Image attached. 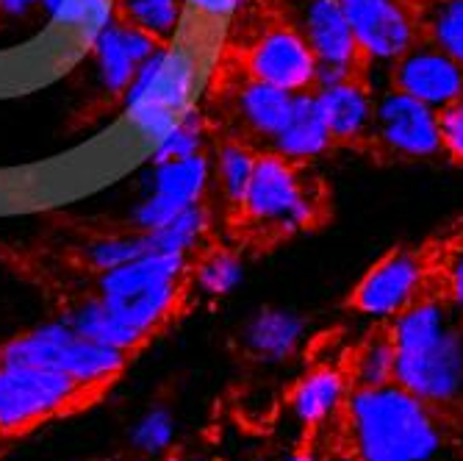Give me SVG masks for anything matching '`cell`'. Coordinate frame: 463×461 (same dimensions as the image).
<instances>
[{
    "label": "cell",
    "instance_id": "obj_1",
    "mask_svg": "<svg viewBox=\"0 0 463 461\" xmlns=\"http://www.w3.org/2000/svg\"><path fill=\"white\" fill-rule=\"evenodd\" d=\"M394 381L425 403H447L463 389V333L441 301L419 298L389 325Z\"/></svg>",
    "mask_w": 463,
    "mask_h": 461
},
{
    "label": "cell",
    "instance_id": "obj_2",
    "mask_svg": "<svg viewBox=\"0 0 463 461\" xmlns=\"http://www.w3.org/2000/svg\"><path fill=\"white\" fill-rule=\"evenodd\" d=\"M347 417L364 461H428L441 442L430 403L397 381L355 387L347 395Z\"/></svg>",
    "mask_w": 463,
    "mask_h": 461
},
{
    "label": "cell",
    "instance_id": "obj_3",
    "mask_svg": "<svg viewBox=\"0 0 463 461\" xmlns=\"http://www.w3.org/2000/svg\"><path fill=\"white\" fill-rule=\"evenodd\" d=\"M103 392L59 370L0 364V437H17L59 414L90 406Z\"/></svg>",
    "mask_w": 463,
    "mask_h": 461
},
{
    "label": "cell",
    "instance_id": "obj_4",
    "mask_svg": "<svg viewBox=\"0 0 463 461\" xmlns=\"http://www.w3.org/2000/svg\"><path fill=\"white\" fill-rule=\"evenodd\" d=\"M194 81V59L178 48H158L139 64L128 87V117L145 139L158 145L184 120Z\"/></svg>",
    "mask_w": 463,
    "mask_h": 461
},
{
    "label": "cell",
    "instance_id": "obj_5",
    "mask_svg": "<svg viewBox=\"0 0 463 461\" xmlns=\"http://www.w3.org/2000/svg\"><path fill=\"white\" fill-rule=\"evenodd\" d=\"M319 197L300 176V164L267 150L256 158V170L239 212L256 228L294 234L319 220Z\"/></svg>",
    "mask_w": 463,
    "mask_h": 461
},
{
    "label": "cell",
    "instance_id": "obj_6",
    "mask_svg": "<svg viewBox=\"0 0 463 461\" xmlns=\"http://www.w3.org/2000/svg\"><path fill=\"white\" fill-rule=\"evenodd\" d=\"M366 64H394L416 42L422 20L405 0H339Z\"/></svg>",
    "mask_w": 463,
    "mask_h": 461
},
{
    "label": "cell",
    "instance_id": "obj_7",
    "mask_svg": "<svg viewBox=\"0 0 463 461\" xmlns=\"http://www.w3.org/2000/svg\"><path fill=\"white\" fill-rule=\"evenodd\" d=\"M372 142L397 158H436L444 153L439 111L392 87L374 98Z\"/></svg>",
    "mask_w": 463,
    "mask_h": 461
},
{
    "label": "cell",
    "instance_id": "obj_8",
    "mask_svg": "<svg viewBox=\"0 0 463 461\" xmlns=\"http://www.w3.org/2000/svg\"><path fill=\"white\" fill-rule=\"evenodd\" d=\"M425 275L428 264L422 254L397 247L366 270V275L353 289L350 306L369 320H394L419 301Z\"/></svg>",
    "mask_w": 463,
    "mask_h": 461
},
{
    "label": "cell",
    "instance_id": "obj_9",
    "mask_svg": "<svg viewBox=\"0 0 463 461\" xmlns=\"http://www.w3.org/2000/svg\"><path fill=\"white\" fill-rule=\"evenodd\" d=\"M317 56L298 25H272L261 31L247 53L250 78L267 81L291 95L317 90Z\"/></svg>",
    "mask_w": 463,
    "mask_h": 461
},
{
    "label": "cell",
    "instance_id": "obj_10",
    "mask_svg": "<svg viewBox=\"0 0 463 461\" xmlns=\"http://www.w3.org/2000/svg\"><path fill=\"white\" fill-rule=\"evenodd\" d=\"M392 87L441 111L463 95V64L430 45L428 39L392 64Z\"/></svg>",
    "mask_w": 463,
    "mask_h": 461
},
{
    "label": "cell",
    "instance_id": "obj_11",
    "mask_svg": "<svg viewBox=\"0 0 463 461\" xmlns=\"http://www.w3.org/2000/svg\"><path fill=\"white\" fill-rule=\"evenodd\" d=\"M298 28L308 39L319 64H339L355 72L366 67L339 0H306Z\"/></svg>",
    "mask_w": 463,
    "mask_h": 461
},
{
    "label": "cell",
    "instance_id": "obj_12",
    "mask_svg": "<svg viewBox=\"0 0 463 461\" xmlns=\"http://www.w3.org/2000/svg\"><path fill=\"white\" fill-rule=\"evenodd\" d=\"M333 142L355 145L372 139L374 129V95L361 78H347L333 87L314 90Z\"/></svg>",
    "mask_w": 463,
    "mask_h": 461
},
{
    "label": "cell",
    "instance_id": "obj_13",
    "mask_svg": "<svg viewBox=\"0 0 463 461\" xmlns=\"http://www.w3.org/2000/svg\"><path fill=\"white\" fill-rule=\"evenodd\" d=\"M275 153L294 164H306L319 156H325L333 148V134L325 122V114L319 109V101L314 92L294 95L291 114L280 134L269 142Z\"/></svg>",
    "mask_w": 463,
    "mask_h": 461
},
{
    "label": "cell",
    "instance_id": "obj_14",
    "mask_svg": "<svg viewBox=\"0 0 463 461\" xmlns=\"http://www.w3.org/2000/svg\"><path fill=\"white\" fill-rule=\"evenodd\" d=\"M306 333V320L288 309H261L244 331L241 342L250 356L261 361H283L294 356Z\"/></svg>",
    "mask_w": 463,
    "mask_h": 461
},
{
    "label": "cell",
    "instance_id": "obj_15",
    "mask_svg": "<svg viewBox=\"0 0 463 461\" xmlns=\"http://www.w3.org/2000/svg\"><path fill=\"white\" fill-rule=\"evenodd\" d=\"M294 95L267 81L247 78L236 92V114L244 129L259 139H275L291 114Z\"/></svg>",
    "mask_w": 463,
    "mask_h": 461
},
{
    "label": "cell",
    "instance_id": "obj_16",
    "mask_svg": "<svg viewBox=\"0 0 463 461\" xmlns=\"http://www.w3.org/2000/svg\"><path fill=\"white\" fill-rule=\"evenodd\" d=\"M347 400V381L339 370L330 367H317L308 375L298 381L291 389L288 406L300 423L306 426H319L327 417Z\"/></svg>",
    "mask_w": 463,
    "mask_h": 461
},
{
    "label": "cell",
    "instance_id": "obj_17",
    "mask_svg": "<svg viewBox=\"0 0 463 461\" xmlns=\"http://www.w3.org/2000/svg\"><path fill=\"white\" fill-rule=\"evenodd\" d=\"M212 181V164L203 153L175 158V161H164L156 164L153 173V192L173 197L184 206H194L203 200L205 187Z\"/></svg>",
    "mask_w": 463,
    "mask_h": 461
},
{
    "label": "cell",
    "instance_id": "obj_18",
    "mask_svg": "<svg viewBox=\"0 0 463 461\" xmlns=\"http://www.w3.org/2000/svg\"><path fill=\"white\" fill-rule=\"evenodd\" d=\"M80 337H90L95 342H103V345H111V348H119L125 353H134L145 345L142 337L125 325L100 298L98 301H87L83 306H78L70 317V322Z\"/></svg>",
    "mask_w": 463,
    "mask_h": 461
},
{
    "label": "cell",
    "instance_id": "obj_19",
    "mask_svg": "<svg viewBox=\"0 0 463 461\" xmlns=\"http://www.w3.org/2000/svg\"><path fill=\"white\" fill-rule=\"evenodd\" d=\"M208 228V215L200 203L186 206L184 212L158 231H147L150 254H175L189 256Z\"/></svg>",
    "mask_w": 463,
    "mask_h": 461
},
{
    "label": "cell",
    "instance_id": "obj_20",
    "mask_svg": "<svg viewBox=\"0 0 463 461\" xmlns=\"http://www.w3.org/2000/svg\"><path fill=\"white\" fill-rule=\"evenodd\" d=\"M122 20L150 34L156 42H170L181 23V0H117Z\"/></svg>",
    "mask_w": 463,
    "mask_h": 461
},
{
    "label": "cell",
    "instance_id": "obj_21",
    "mask_svg": "<svg viewBox=\"0 0 463 461\" xmlns=\"http://www.w3.org/2000/svg\"><path fill=\"white\" fill-rule=\"evenodd\" d=\"M355 387H386L394 384V342L389 331H377L358 348L353 359Z\"/></svg>",
    "mask_w": 463,
    "mask_h": 461
},
{
    "label": "cell",
    "instance_id": "obj_22",
    "mask_svg": "<svg viewBox=\"0 0 463 461\" xmlns=\"http://www.w3.org/2000/svg\"><path fill=\"white\" fill-rule=\"evenodd\" d=\"M422 39L463 64V0H436L422 20Z\"/></svg>",
    "mask_w": 463,
    "mask_h": 461
},
{
    "label": "cell",
    "instance_id": "obj_23",
    "mask_svg": "<svg viewBox=\"0 0 463 461\" xmlns=\"http://www.w3.org/2000/svg\"><path fill=\"white\" fill-rule=\"evenodd\" d=\"M256 158L259 153H252L250 145L244 142H225L217 153V178L225 200L233 208H241L247 187L252 181V170H256Z\"/></svg>",
    "mask_w": 463,
    "mask_h": 461
},
{
    "label": "cell",
    "instance_id": "obj_24",
    "mask_svg": "<svg viewBox=\"0 0 463 461\" xmlns=\"http://www.w3.org/2000/svg\"><path fill=\"white\" fill-rule=\"evenodd\" d=\"M95 51H98V62H100V72L103 81L111 92H122L131 87V81L139 70L137 59L131 56V51L125 48L119 25H109L95 36Z\"/></svg>",
    "mask_w": 463,
    "mask_h": 461
},
{
    "label": "cell",
    "instance_id": "obj_25",
    "mask_svg": "<svg viewBox=\"0 0 463 461\" xmlns=\"http://www.w3.org/2000/svg\"><path fill=\"white\" fill-rule=\"evenodd\" d=\"M239 281H241V262L231 250H212L194 267V283L208 298L228 295V292L236 289Z\"/></svg>",
    "mask_w": 463,
    "mask_h": 461
},
{
    "label": "cell",
    "instance_id": "obj_26",
    "mask_svg": "<svg viewBox=\"0 0 463 461\" xmlns=\"http://www.w3.org/2000/svg\"><path fill=\"white\" fill-rule=\"evenodd\" d=\"M194 153H203V117L189 109L175 129L156 145L153 164L186 158V156H194Z\"/></svg>",
    "mask_w": 463,
    "mask_h": 461
},
{
    "label": "cell",
    "instance_id": "obj_27",
    "mask_svg": "<svg viewBox=\"0 0 463 461\" xmlns=\"http://www.w3.org/2000/svg\"><path fill=\"white\" fill-rule=\"evenodd\" d=\"M150 254V242H147V234H137V236H117V239H106V242H98L90 247V262L98 267V270H114V267H122L128 264L139 256Z\"/></svg>",
    "mask_w": 463,
    "mask_h": 461
},
{
    "label": "cell",
    "instance_id": "obj_28",
    "mask_svg": "<svg viewBox=\"0 0 463 461\" xmlns=\"http://www.w3.org/2000/svg\"><path fill=\"white\" fill-rule=\"evenodd\" d=\"M56 23L78 28L87 39H95L103 28L111 25V0H70Z\"/></svg>",
    "mask_w": 463,
    "mask_h": 461
},
{
    "label": "cell",
    "instance_id": "obj_29",
    "mask_svg": "<svg viewBox=\"0 0 463 461\" xmlns=\"http://www.w3.org/2000/svg\"><path fill=\"white\" fill-rule=\"evenodd\" d=\"M170 439H173V420H170V414L158 408V411H150L139 423L134 434V450L145 456H156L170 445Z\"/></svg>",
    "mask_w": 463,
    "mask_h": 461
},
{
    "label": "cell",
    "instance_id": "obj_30",
    "mask_svg": "<svg viewBox=\"0 0 463 461\" xmlns=\"http://www.w3.org/2000/svg\"><path fill=\"white\" fill-rule=\"evenodd\" d=\"M184 203H178V200H173V197H164V195H158V192H150L142 203H139V208H137V226H139V231H158V228H164L170 220H175L181 212H184Z\"/></svg>",
    "mask_w": 463,
    "mask_h": 461
},
{
    "label": "cell",
    "instance_id": "obj_31",
    "mask_svg": "<svg viewBox=\"0 0 463 461\" xmlns=\"http://www.w3.org/2000/svg\"><path fill=\"white\" fill-rule=\"evenodd\" d=\"M439 129H441L444 153L452 161L463 164V95L439 111Z\"/></svg>",
    "mask_w": 463,
    "mask_h": 461
},
{
    "label": "cell",
    "instance_id": "obj_32",
    "mask_svg": "<svg viewBox=\"0 0 463 461\" xmlns=\"http://www.w3.org/2000/svg\"><path fill=\"white\" fill-rule=\"evenodd\" d=\"M447 283H449V301L455 312L463 317V250H458L447 267Z\"/></svg>",
    "mask_w": 463,
    "mask_h": 461
},
{
    "label": "cell",
    "instance_id": "obj_33",
    "mask_svg": "<svg viewBox=\"0 0 463 461\" xmlns=\"http://www.w3.org/2000/svg\"><path fill=\"white\" fill-rule=\"evenodd\" d=\"M186 4L205 17L220 20V17H231L241 6V0H186Z\"/></svg>",
    "mask_w": 463,
    "mask_h": 461
},
{
    "label": "cell",
    "instance_id": "obj_34",
    "mask_svg": "<svg viewBox=\"0 0 463 461\" xmlns=\"http://www.w3.org/2000/svg\"><path fill=\"white\" fill-rule=\"evenodd\" d=\"M33 4H39V0H0V9L6 14H25Z\"/></svg>",
    "mask_w": 463,
    "mask_h": 461
},
{
    "label": "cell",
    "instance_id": "obj_35",
    "mask_svg": "<svg viewBox=\"0 0 463 461\" xmlns=\"http://www.w3.org/2000/svg\"><path fill=\"white\" fill-rule=\"evenodd\" d=\"M39 4L45 6V9H48V12H51L53 17H59V14H61V12L67 9V4H70V0H39Z\"/></svg>",
    "mask_w": 463,
    "mask_h": 461
},
{
    "label": "cell",
    "instance_id": "obj_36",
    "mask_svg": "<svg viewBox=\"0 0 463 461\" xmlns=\"http://www.w3.org/2000/svg\"><path fill=\"white\" fill-rule=\"evenodd\" d=\"M283 461H314L308 453H291V456H286Z\"/></svg>",
    "mask_w": 463,
    "mask_h": 461
},
{
    "label": "cell",
    "instance_id": "obj_37",
    "mask_svg": "<svg viewBox=\"0 0 463 461\" xmlns=\"http://www.w3.org/2000/svg\"><path fill=\"white\" fill-rule=\"evenodd\" d=\"M95 461H117V458H95Z\"/></svg>",
    "mask_w": 463,
    "mask_h": 461
},
{
    "label": "cell",
    "instance_id": "obj_38",
    "mask_svg": "<svg viewBox=\"0 0 463 461\" xmlns=\"http://www.w3.org/2000/svg\"><path fill=\"white\" fill-rule=\"evenodd\" d=\"M330 461H350V458H330Z\"/></svg>",
    "mask_w": 463,
    "mask_h": 461
},
{
    "label": "cell",
    "instance_id": "obj_39",
    "mask_svg": "<svg viewBox=\"0 0 463 461\" xmlns=\"http://www.w3.org/2000/svg\"><path fill=\"white\" fill-rule=\"evenodd\" d=\"M361 461H364V458H361Z\"/></svg>",
    "mask_w": 463,
    "mask_h": 461
}]
</instances>
